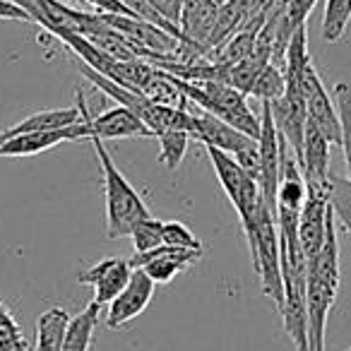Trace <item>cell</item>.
Instances as JSON below:
<instances>
[{"mask_svg": "<svg viewBox=\"0 0 351 351\" xmlns=\"http://www.w3.org/2000/svg\"><path fill=\"white\" fill-rule=\"evenodd\" d=\"M339 291V241L335 217L327 221L325 243L320 253L308 260V344L311 351H325L327 317Z\"/></svg>", "mask_w": 351, "mask_h": 351, "instance_id": "1", "label": "cell"}, {"mask_svg": "<svg viewBox=\"0 0 351 351\" xmlns=\"http://www.w3.org/2000/svg\"><path fill=\"white\" fill-rule=\"evenodd\" d=\"M97 152L99 166L104 173V191H106V236L111 241L125 239L132 234L137 221L152 217L149 207L140 197V193L130 186L125 176L118 171L116 161L111 159L106 145L99 137H89Z\"/></svg>", "mask_w": 351, "mask_h": 351, "instance_id": "2", "label": "cell"}, {"mask_svg": "<svg viewBox=\"0 0 351 351\" xmlns=\"http://www.w3.org/2000/svg\"><path fill=\"white\" fill-rule=\"evenodd\" d=\"M243 234L248 239L253 269L260 279L265 296L272 298L274 306L282 308L284 303V284H282V250H279V226L277 217L265 207L260 200L258 207L248 219L241 221Z\"/></svg>", "mask_w": 351, "mask_h": 351, "instance_id": "3", "label": "cell"}, {"mask_svg": "<svg viewBox=\"0 0 351 351\" xmlns=\"http://www.w3.org/2000/svg\"><path fill=\"white\" fill-rule=\"evenodd\" d=\"M171 80L178 87V92L188 99V104H195V108H200V111L212 113V116L234 125L243 135L260 140L263 123L253 113V108L248 106L245 94H241L239 89H234L231 84L224 82H186V80H178V77H171Z\"/></svg>", "mask_w": 351, "mask_h": 351, "instance_id": "4", "label": "cell"}, {"mask_svg": "<svg viewBox=\"0 0 351 351\" xmlns=\"http://www.w3.org/2000/svg\"><path fill=\"white\" fill-rule=\"evenodd\" d=\"M205 149L212 166H215V173L219 178L221 188H224L226 197L234 205V210L239 212V219H248L255 207H258V202L263 200L258 181H253L231 154L217 149V147H205Z\"/></svg>", "mask_w": 351, "mask_h": 351, "instance_id": "5", "label": "cell"}, {"mask_svg": "<svg viewBox=\"0 0 351 351\" xmlns=\"http://www.w3.org/2000/svg\"><path fill=\"white\" fill-rule=\"evenodd\" d=\"M298 87L306 99L308 108V121L325 135V140L330 145H339L341 142V130H339V113H337L335 104L330 99V92L322 84L320 75H317L315 65L308 63L306 70L298 75Z\"/></svg>", "mask_w": 351, "mask_h": 351, "instance_id": "6", "label": "cell"}, {"mask_svg": "<svg viewBox=\"0 0 351 351\" xmlns=\"http://www.w3.org/2000/svg\"><path fill=\"white\" fill-rule=\"evenodd\" d=\"M191 111V108H188ZM188 135L191 140L202 142L205 147H217V149L226 152L236 159L243 152H248L250 147L258 145V140L243 135L241 130H236L234 125L224 123L221 118L212 116V113H205L200 108L191 111V125H188Z\"/></svg>", "mask_w": 351, "mask_h": 351, "instance_id": "7", "label": "cell"}, {"mask_svg": "<svg viewBox=\"0 0 351 351\" xmlns=\"http://www.w3.org/2000/svg\"><path fill=\"white\" fill-rule=\"evenodd\" d=\"M335 217L330 207V188H308V197L298 212V241L306 253V260H313L325 243L327 221Z\"/></svg>", "mask_w": 351, "mask_h": 351, "instance_id": "8", "label": "cell"}, {"mask_svg": "<svg viewBox=\"0 0 351 351\" xmlns=\"http://www.w3.org/2000/svg\"><path fill=\"white\" fill-rule=\"evenodd\" d=\"M77 106L82 111V121L89 128V137H99V140H125V137H154V132L125 106H113L108 111L92 116L87 111L84 97L77 94Z\"/></svg>", "mask_w": 351, "mask_h": 351, "instance_id": "9", "label": "cell"}, {"mask_svg": "<svg viewBox=\"0 0 351 351\" xmlns=\"http://www.w3.org/2000/svg\"><path fill=\"white\" fill-rule=\"evenodd\" d=\"M202 258V250H181L171 245H159L147 253H135L130 260L132 269H142L154 284H169L176 274L186 272L193 263Z\"/></svg>", "mask_w": 351, "mask_h": 351, "instance_id": "10", "label": "cell"}, {"mask_svg": "<svg viewBox=\"0 0 351 351\" xmlns=\"http://www.w3.org/2000/svg\"><path fill=\"white\" fill-rule=\"evenodd\" d=\"M154 287L156 284L142 269H132V277L128 282V287L108 303L106 325L111 330H121L130 320H135L140 313H145V308L149 306L152 296H154Z\"/></svg>", "mask_w": 351, "mask_h": 351, "instance_id": "11", "label": "cell"}, {"mask_svg": "<svg viewBox=\"0 0 351 351\" xmlns=\"http://www.w3.org/2000/svg\"><path fill=\"white\" fill-rule=\"evenodd\" d=\"M132 277V265L130 260L123 258H106L101 263L92 265L87 272L80 274V282L89 284L94 289L92 301L97 306H108L123 289L128 287Z\"/></svg>", "mask_w": 351, "mask_h": 351, "instance_id": "12", "label": "cell"}, {"mask_svg": "<svg viewBox=\"0 0 351 351\" xmlns=\"http://www.w3.org/2000/svg\"><path fill=\"white\" fill-rule=\"evenodd\" d=\"M73 140H89V128H87V123H84V121L75 123V125H70V128H63V130L27 132V135L10 137V140L0 142V156H32V154H41V152L58 147L60 142H73Z\"/></svg>", "mask_w": 351, "mask_h": 351, "instance_id": "13", "label": "cell"}, {"mask_svg": "<svg viewBox=\"0 0 351 351\" xmlns=\"http://www.w3.org/2000/svg\"><path fill=\"white\" fill-rule=\"evenodd\" d=\"M298 166H301L308 188H327L330 183V142L311 121L306 123V132H303V149Z\"/></svg>", "mask_w": 351, "mask_h": 351, "instance_id": "14", "label": "cell"}, {"mask_svg": "<svg viewBox=\"0 0 351 351\" xmlns=\"http://www.w3.org/2000/svg\"><path fill=\"white\" fill-rule=\"evenodd\" d=\"M82 121V111L77 106L73 108H49V111H39L34 116L25 118L17 125L8 128V130L0 132V142L10 140L17 135H27V132H49V130H63L75 123Z\"/></svg>", "mask_w": 351, "mask_h": 351, "instance_id": "15", "label": "cell"}, {"mask_svg": "<svg viewBox=\"0 0 351 351\" xmlns=\"http://www.w3.org/2000/svg\"><path fill=\"white\" fill-rule=\"evenodd\" d=\"M70 325V313L65 308H49L36 320V351H63V339Z\"/></svg>", "mask_w": 351, "mask_h": 351, "instance_id": "16", "label": "cell"}, {"mask_svg": "<svg viewBox=\"0 0 351 351\" xmlns=\"http://www.w3.org/2000/svg\"><path fill=\"white\" fill-rule=\"evenodd\" d=\"M99 311L101 306L89 303L82 313H77L75 317H70L68 332L63 339V351H89L94 344V332L99 325Z\"/></svg>", "mask_w": 351, "mask_h": 351, "instance_id": "17", "label": "cell"}, {"mask_svg": "<svg viewBox=\"0 0 351 351\" xmlns=\"http://www.w3.org/2000/svg\"><path fill=\"white\" fill-rule=\"evenodd\" d=\"M335 101L337 113H339V130H341V152H344V164L349 171L351 181V84L349 82H337L335 84Z\"/></svg>", "mask_w": 351, "mask_h": 351, "instance_id": "18", "label": "cell"}, {"mask_svg": "<svg viewBox=\"0 0 351 351\" xmlns=\"http://www.w3.org/2000/svg\"><path fill=\"white\" fill-rule=\"evenodd\" d=\"M159 140V161L161 166H166L169 171H176L181 166L183 156H186L188 142H191V135L186 130H164L156 135Z\"/></svg>", "mask_w": 351, "mask_h": 351, "instance_id": "19", "label": "cell"}, {"mask_svg": "<svg viewBox=\"0 0 351 351\" xmlns=\"http://www.w3.org/2000/svg\"><path fill=\"white\" fill-rule=\"evenodd\" d=\"M351 20V0H327L325 17H322V39L335 44L344 36V29Z\"/></svg>", "mask_w": 351, "mask_h": 351, "instance_id": "20", "label": "cell"}, {"mask_svg": "<svg viewBox=\"0 0 351 351\" xmlns=\"http://www.w3.org/2000/svg\"><path fill=\"white\" fill-rule=\"evenodd\" d=\"M330 207L335 217L341 221L346 234L351 236V181L349 178H339V176L330 173Z\"/></svg>", "mask_w": 351, "mask_h": 351, "instance_id": "21", "label": "cell"}, {"mask_svg": "<svg viewBox=\"0 0 351 351\" xmlns=\"http://www.w3.org/2000/svg\"><path fill=\"white\" fill-rule=\"evenodd\" d=\"M284 89H287V77H284V70L279 68V65L274 63H267L263 68V73L258 75V80H255V87H253V97L260 99V101H277L279 97L284 94Z\"/></svg>", "mask_w": 351, "mask_h": 351, "instance_id": "22", "label": "cell"}, {"mask_svg": "<svg viewBox=\"0 0 351 351\" xmlns=\"http://www.w3.org/2000/svg\"><path fill=\"white\" fill-rule=\"evenodd\" d=\"M0 351H29V341L5 303H0Z\"/></svg>", "mask_w": 351, "mask_h": 351, "instance_id": "23", "label": "cell"}, {"mask_svg": "<svg viewBox=\"0 0 351 351\" xmlns=\"http://www.w3.org/2000/svg\"><path fill=\"white\" fill-rule=\"evenodd\" d=\"M161 226H164V221L154 219V217H147V219L137 221L130 234L132 243H135V253H147V250H154L159 245H164L161 243Z\"/></svg>", "mask_w": 351, "mask_h": 351, "instance_id": "24", "label": "cell"}, {"mask_svg": "<svg viewBox=\"0 0 351 351\" xmlns=\"http://www.w3.org/2000/svg\"><path fill=\"white\" fill-rule=\"evenodd\" d=\"M161 243L181 250H202V243L183 221H164V226H161Z\"/></svg>", "mask_w": 351, "mask_h": 351, "instance_id": "25", "label": "cell"}, {"mask_svg": "<svg viewBox=\"0 0 351 351\" xmlns=\"http://www.w3.org/2000/svg\"><path fill=\"white\" fill-rule=\"evenodd\" d=\"M145 3L161 17V20H166L169 25H173L176 29H181L183 5H186V0H145Z\"/></svg>", "mask_w": 351, "mask_h": 351, "instance_id": "26", "label": "cell"}, {"mask_svg": "<svg viewBox=\"0 0 351 351\" xmlns=\"http://www.w3.org/2000/svg\"><path fill=\"white\" fill-rule=\"evenodd\" d=\"M87 5H92L94 10H99L101 15H118V17H130V20H140L123 0H82Z\"/></svg>", "mask_w": 351, "mask_h": 351, "instance_id": "27", "label": "cell"}, {"mask_svg": "<svg viewBox=\"0 0 351 351\" xmlns=\"http://www.w3.org/2000/svg\"><path fill=\"white\" fill-rule=\"evenodd\" d=\"M0 20H22V22H32V17L22 10L20 5H15L12 0H0Z\"/></svg>", "mask_w": 351, "mask_h": 351, "instance_id": "28", "label": "cell"}, {"mask_svg": "<svg viewBox=\"0 0 351 351\" xmlns=\"http://www.w3.org/2000/svg\"><path fill=\"white\" fill-rule=\"evenodd\" d=\"M346 351H351V349H346Z\"/></svg>", "mask_w": 351, "mask_h": 351, "instance_id": "29", "label": "cell"}]
</instances>
